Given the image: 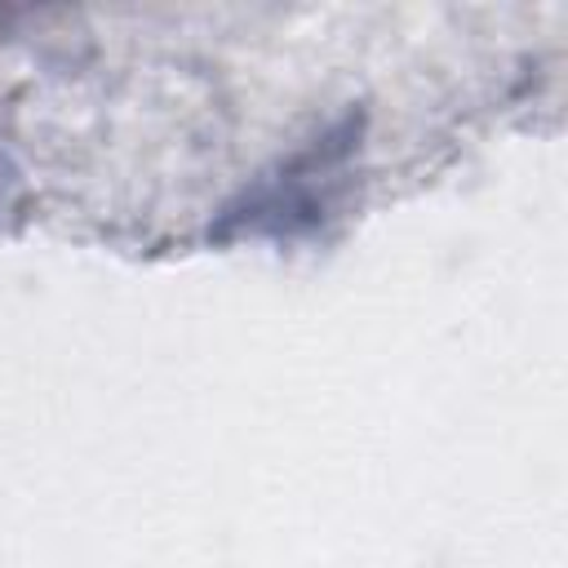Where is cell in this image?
Segmentation results:
<instances>
[{
	"mask_svg": "<svg viewBox=\"0 0 568 568\" xmlns=\"http://www.w3.org/2000/svg\"><path fill=\"white\" fill-rule=\"evenodd\" d=\"M9 178H13V173L4 169V155H0V204H4V186H9Z\"/></svg>",
	"mask_w": 568,
	"mask_h": 568,
	"instance_id": "6da1fadb",
	"label": "cell"
}]
</instances>
